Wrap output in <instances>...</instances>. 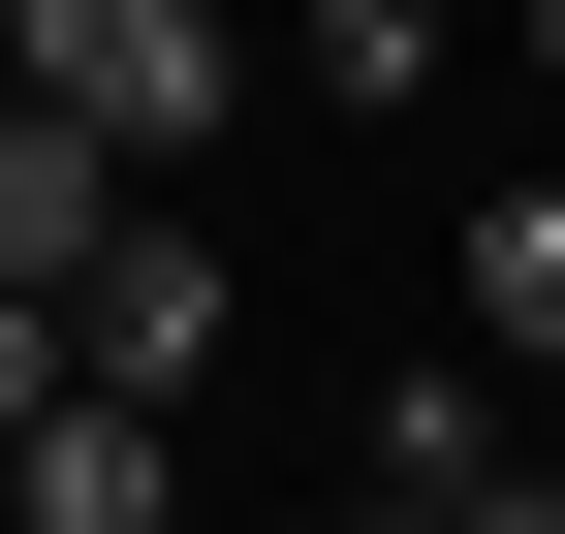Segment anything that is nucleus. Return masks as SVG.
Segmentation results:
<instances>
[{"label": "nucleus", "instance_id": "nucleus-7", "mask_svg": "<svg viewBox=\"0 0 565 534\" xmlns=\"http://www.w3.org/2000/svg\"><path fill=\"white\" fill-rule=\"evenodd\" d=\"M440 534H565V472H534V440H471V472H440Z\"/></svg>", "mask_w": 565, "mask_h": 534}, {"label": "nucleus", "instance_id": "nucleus-5", "mask_svg": "<svg viewBox=\"0 0 565 534\" xmlns=\"http://www.w3.org/2000/svg\"><path fill=\"white\" fill-rule=\"evenodd\" d=\"M471 346L565 377V189H503V221H471Z\"/></svg>", "mask_w": 565, "mask_h": 534}, {"label": "nucleus", "instance_id": "nucleus-4", "mask_svg": "<svg viewBox=\"0 0 565 534\" xmlns=\"http://www.w3.org/2000/svg\"><path fill=\"white\" fill-rule=\"evenodd\" d=\"M126 221V158H95V126H63V95H0V284H63V252H95Z\"/></svg>", "mask_w": 565, "mask_h": 534}, {"label": "nucleus", "instance_id": "nucleus-9", "mask_svg": "<svg viewBox=\"0 0 565 534\" xmlns=\"http://www.w3.org/2000/svg\"><path fill=\"white\" fill-rule=\"evenodd\" d=\"M345 534H440V503H408V472H377V503H345Z\"/></svg>", "mask_w": 565, "mask_h": 534}, {"label": "nucleus", "instance_id": "nucleus-3", "mask_svg": "<svg viewBox=\"0 0 565 534\" xmlns=\"http://www.w3.org/2000/svg\"><path fill=\"white\" fill-rule=\"evenodd\" d=\"M0 534H189V409H126V377H63V409L0 440Z\"/></svg>", "mask_w": 565, "mask_h": 534}, {"label": "nucleus", "instance_id": "nucleus-1", "mask_svg": "<svg viewBox=\"0 0 565 534\" xmlns=\"http://www.w3.org/2000/svg\"><path fill=\"white\" fill-rule=\"evenodd\" d=\"M0 95H63V126H95L126 189H189L252 63H221V0H0Z\"/></svg>", "mask_w": 565, "mask_h": 534}, {"label": "nucleus", "instance_id": "nucleus-2", "mask_svg": "<svg viewBox=\"0 0 565 534\" xmlns=\"http://www.w3.org/2000/svg\"><path fill=\"white\" fill-rule=\"evenodd\" d=\"M221 314H252V284L158 221V189H126V221L63 252V377H126V409H189V377H221Z\"/></svg>", "mask_w": 565, "mask_h": 534}, {"label": "nucleus", "instance_id": "nucleus-8", "mask_svg": "<svg viewBox=\"0 0 565 534\" xmlns=\"http://www.w3.org/2000/svg\"><path fill=\"white\" fill-rule=\"evenodd\" d=\"M63 409V284H0V440H32Z\"/></svg>", "mask_w": 565, "mask_h": 534}, {"label": "nucleus", "instance_id": "nucleus-10", "mask_svg": "<svg viewBox=\"0 0 565 534\" xmlns=\"http://www.w3.org/2000/svg\"><path fill=\"white\" fill-rule=\"evenodd\" d=\"M534 63H565V0H534Z\"/></svg>", "mask_w": 565, "mask_h": 534}, {"label": "nucleus", "instance_id": "nucleus-6", "mask_svg": "<svg viewBox=\"0 0 565 534\" xmlns=\"http://www.w3.org/2000/svg\"><path fill=\"white\" fill-rule=\"evenodd\" d=\"M282 63H315L345 126H408V95H440V0H315V32H282Z\"/></svg>", "mask_w": 565, "mask_h": 534}]
</instances>
